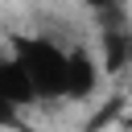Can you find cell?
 <instances>
[{"label": "cell", "mask_w": 132, "mask_h": 132, "mask_svg": "<svg viewBox=\"0 0 132 132\" xmlns=\"http://www.w3.org/2000/svg\"><path fill=\"white\" fill-rule=\"evenodd\" d=\"M12 66L21 70L33 99H87L99 82V66L87 50H66L50 37H12Z\"/></svg>", "instance_id": "cell-1"}, {"label": "cell", "mask_w": 132, "mask_h": 132, "mask_svg": "<svg viewBox=\"0 0 132 132\" xmlns=\"http://www.w3.org/2000/svg\"><path fill=\"white\" fill-rule=\"evenodd\" d=\"M29 103H37V99H33V91L25 87V78H21V70L12 66V58L4 54V58H0V120H12V116L25 111Z\"/></svg>", "instance_id": "cell-2"}]
</instances>
